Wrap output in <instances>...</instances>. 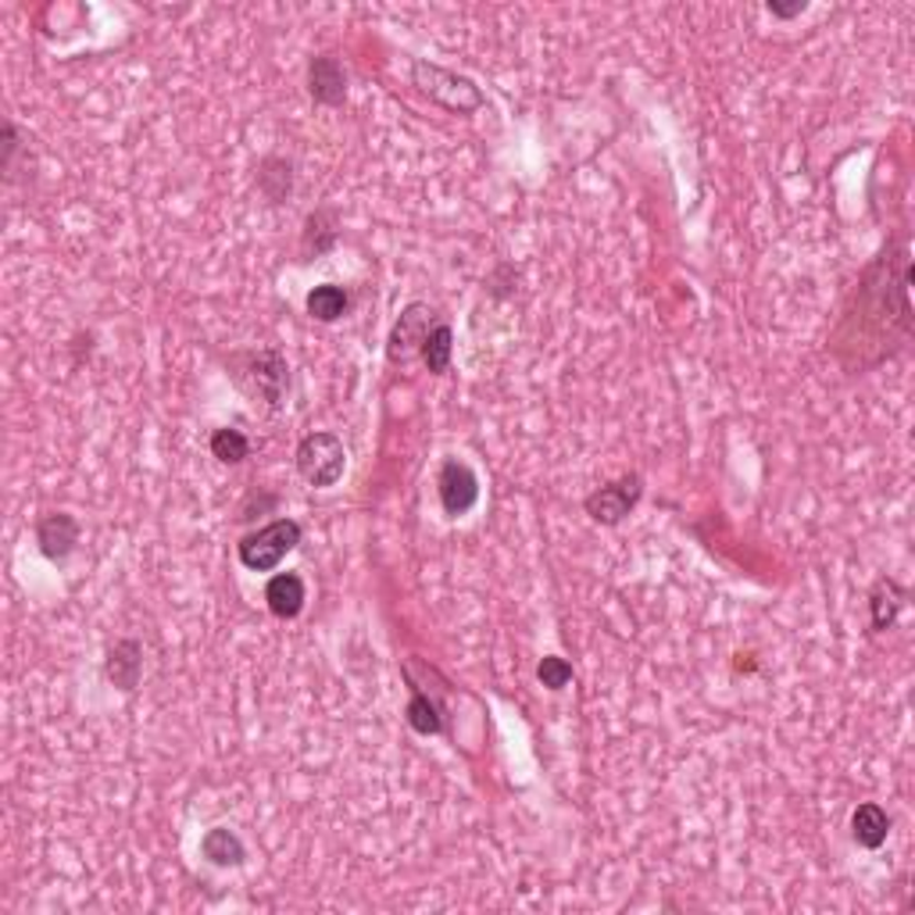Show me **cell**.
<instances>
[{
	"instance_id": "cell-1",
	"label": "cell",
	"mask_w": 915,
	"mask_h": 915,
	"mask_svg": "<svg viewBox=\"0 0 915 915\" xmlns=\"http://www.w3.org/2000/svg\"><path fill=\"white\" fill-rule=\"evenodd\" d=\"M908 286H912V265L905 251H883V257L866 272V279L858 283V308L844 315V326L834 340L837 354L848 365H858L862 348H877V362H883L894 343L901 348V337L894 333V319L901 326H912V308H908Z\"/></svg>"
},
{
	"instance_id": "cell-2",
	"label": "cell",
	"mask_w": 915,
	"mask_h": 915,
	"mask_svg": "<svg viewBox=\"0 0 915 915\" xmlns=\"http://www.w3.org/2000/svg\"><path fill=\"white\" fill-rule=\"evenodd\" d=\"M236 383L251 397L265 400L268 408H279L286 386H290V365H286V357L276 348L236 354Z\"/></svg>"
},
{
	"instance_id": "cell-3",
	"label": "cell",
	"mask_w": 915,
	"mask_h": 915,
	"mask_svg": "<svg viewBox=\"0 0 915 915\" xmlns=\"http://www.w3.org/2000/svg\"><path fill=\"white\" fill-rule=\"evenodd\" d=\"M411 82L419 86L429 100H437V104H443L448 111L468 114V111L483 108V93H479L476 82L458 76V71L440 68V65H429V62H422V57L411 65Z\"/></svg>"
},
{
	"instance_id": "cell-4",
	"label": "cell",
	"mask_w": 915,
	"mask_h": 915,
	"mask_svg": "<svg viewBox=\"0 0 915 915\" xmlns=\"http://www.w3.org/2000/svg\"><path fill=\"white\" fill-rule=\"evenodd\" d=\"M297 543H300V526L294 519H276L240 540V562L251 572H272Z\"/></svg>"
},
{
	"instance_id": "cell-5",
	"label": "cell",
	"mask_w": 915,
	"mask_h": 915,
	"mask_svg": "<svg viewBox=\"0 0 915 915\" xmlns=\"http://www.w3.org/2000/svg\"><path fill=\"white\" fill-rule=\"evenodd\" d=\"M348 468V451L333 433H311L297 448V472L311 486H337Z\"/></svg>"
},
{
	"instance_id": "cell-6",
	"label": "cell",
	"mask_w": 915,
	"mask_h": 915,
	"mask_svg": "<svg viewBox=\"0 0 915 915\" xmlns=\"http://www.w3.org/2000/svg\"><path fill=\"white\" fill-rule=\"evenodd\" d=\"M437 326H440L437 311L415 300V305H408L405 311H400V319L394 322L390 340H386V357H390L394 365H408V362H415V357H422L426 340Z\"/></svg>"
},
{
	"instance_id": "cell-7",
	"label": "cell",
	"mask_w": 915,
	"mask_h": 915,
	"mask_svg": "<svg viewBox=\"0 0 915 915\" xmlns=\"http://www.w3.org/2000/svg\"><path fill=\"white\" fill-rule=\"evenodd\" d=\"M640 494H643V479L633 472V476H622V479H615L608 486H600V490H594L591 497L583 500V508L600 526H619L626 515L637 508Z\"/></svg>"
},
{
	"instance_id": "cell-8",
	"label": "cell",
	"mask_w": 915,
	"mask_h": 915,
	"mask_svg": "<svg viewBox=\"0 0 915 915\" xmlns=\"http://www.w3.org/2000/svg\"><path fill=\"white\" fill-rule=\"evenodd\" d=\"M437 490H440L443 511H448L451 519H458V515H465L479 500V479L465 462H454L451 458V462H443V468H440Z\"/></svg>"
},
{
	"instance_id": "cell-9",
	"label": "cell",
	"mask_w": 915,
	"mask_h": 915,
	"mask_svg": "<svg viewBox=\"0 0 915 915\" xmlns=\"http://www.w3.org/2000/svg\"><path fill=\"white\" fill-rule=\"evenodd\" d=\"M308 93L326 108H340L348 100V71L333 54L311 57L308 65Z\"/></svg>"
},
{
	"instance_id": "cell-10",
	"label": "cell",
	"mask_w": 915,
	"mask_h": 915,
	"mask_svg": "<svg viewBox=\"0 0 915 915\" xmlns=\"http://www.w3.org/2000/svg\"><path fill=\"white\" fill-rule=\"evenodd\" d=\"M36 543H40L43 558H51V562H65V558L76 551V543H79L76 515H68V511L43 515L40 526H36Z\"/></svg>"
},
{
	"instance_id": "cell-11",
	"label": "cell",
	"mask_w": 915,
	"mask_h": 915,
	"mask_svg": "<svg viewBox=\"0 0 915 915\" xmlns=\"http://www.w3.org/2000/svg\"><path fill=\"white\" fill-rule=\"evenodd\" d=\"M104 672H108L111 686H119L122 694H133L136 686H140V676H143V648H140V640H133V637L114 640L111 648H108V658H104Z\"/></svg>"
},
{
	"instance_id": "cell-12",
	"label": "cell",
	"mask_w": 915,
	"mask_h": 915,
	"mask_svg": "<svg viewBox=\"0 0 915 915\" xmlns=\"http://www.w3.org/2000/svg\"><path fill=\"white\" fill-rule=\"evenodd\" d=\"M265 605L276 619H297L305 608V580L297 572H279L265 586Z\"/></svg>"
},
{
	"instance_id": "cell-13",
	"label": "cell",
	"mask_w": 915,
	"mask_h": 915,
	"mask_svg": "<svg viewBox=\"0 0 915 915\" xmlns=\"http://www.w3.org/2000/svg\"><path fill=\"white\" fill-rule=\"evenodd\" d=\"M886 834H891V815H886L880 805L866 801V805H858L851 812V837H855L858 848L877 851V848H883Z\"/></svg>"
},
{
	"instance_id": "cell-14",
	"label": "cell",
	"mask_w": 915,
	"mask_h": 915,
	"mask_svg": "<svg viewBox=\"0 0 915 915\" xmlns=\"http://www.w3.org/2000/svg\"><path fill=\"white\" fill-rule=\"evenodd\" d=\"M200 855L219 869H236V866H243V858H247V848H243V840L233 834V829L214 826L205 834V840H200Z\"/></svg>"
},
{
	"instance_id": "cell-15",
	"label": "cell",
	"mask_w": 915,
	"mask_h": 915,
	"mask_svg": "<svg viewBox=\"0 0 915 915\" xmlns=\"http://www.w3.org/2000/svg\"><path fill=\"white\" fill-rule=\"evenodd\" d=\"M905 591L894 580H877L869 594V611H872V629H891L897 622V611L905 608Z\"/></svg>"
},
{
	"instance_id": "cell-16",
	"label": "cell",
	"mask_w": 915,
	"mask_h": 915,
	"mask_svg": "<svg viewBox=\"0 0 915 915\" xmlns=\"http://www.w3.org/2000/svg\"><path fill=\"white\" fill-rule=\"evenodd\" d=\"M348 308H351V297L337 283H322L308 294V315L319 322H337L348 315Z\"/></svg>"
},
{
	"instance_id": "cell-17",
	"label": "cell",
	"mask_w": 915,
	"mask_h": 915,
	"mask_svg": "<svg viewBox=\"0 0 915 915\" xmlns=\"http://www.w3.org/2000/svg\"><path fill=\"white\" fill-rule=\"evenodd\" d=\"M405 715H408V726L415 729V734H422V737H433V734H440V729H443V712H440V705H437V701L429 697V694H422V691L411 694Z\"/></svg>"
},
{
	"instance_id": "cell-18",
	"label": "cell",
	"mask_w": 915,
	"mask_h": 915,
	"mask_svg": "<svg viewBox=\"0 0 915 915\" xmlns=\"http://www.w3.org/2000/svg\"><path fill=\"white\" fill-rule=\"evenodd\" d=\"M451 354H454V333H451L448 322H440L433 333H429V340H426L422 362H426L429 372H433V376H440V372L451 368Z\"/></svg>"
},
{
	"instance_id": "cell-19",
	"label": "cell",
	"mask_w": 915,
	"mask_h": 915,
	"mask_svg": "<svg viewBox=\"0 0 915 915\" xmlns=\"http://www.w3.org/2000/svg\"><path fill=\"white\" fill-rule=\"evenodd\" d=\"M247 451H251L247 437H243L240 429H233V426L214 429V433H211V454L219 458V462H225V465H240L243 458H247Z\"/></svg>"
},
{
	"instance_id": "cell-20",
	"label": "cell",
	"mask_w": 915,
	"mask_h": 915,
	"mask_svg": "<svg viewBox=\"0 0 915 915\" xmlns=\"http://www.w3.org/2000/svg\"><path fill=\"white\" fill-rule=\"evenodd\" d=\"M257 183H262V190H265L268 200H283L286 194H290V165H286L283 157H268V162L262 165Z\"/></svg>"
},
{
	"instance_id": "cell-21",
	"label": "cell",
	"mask_w": 915,
	"mask_h": 915,
	"mask_svg": "<svg viewBox=\"0 0 915 915\" xmlns=\"http://www.w3.org/2000/svg\"><path fill=\"white\" fill-rule=\"evenodd\" d=\"M537 680L548 686V691H562V686L572 683V665L565 662V658H558V654H548V658H540V665H537Z\"/></svg>"
},
{
	"instance_id": "cell-22",
	"label": "cell",
	"mask_w": 915,
	"mask_h": 915,
	"mask_svg": "<svg viewBox=\"0 0 915 915\" xmlns=\"http://www.w3.org/2000/svg\"><path fill=\"white\" fill-rule=\"evenodd\" d=\"M326 214H329V211H315L311 219H308L305 247L311 251V243H315V254H326V251L337 243V229H333V225H322V222H326Z\"/></svg>"
},
{
	"instance_id": "cell-23",
	"label": "cell",
	"mask_w": 915,
	"mask_h": 915,
	"mask_svg": "<svg viewBox=\"0 0 915 915\" xmlns=\"http://www.w3.org/2000/svg\"><path fill=\"white\" fill-rule=\"evenodd\" d=\"M765 11L772 19H797V14L808 11V0H791V4H783V0H769Z\"/></svg>"
},
{
	"instance_id": "cell-24",
	"label": "cell",
	"mask_w": 915,
	"mask_h": 915,
	"mask_svg": "<svg viewBox=\"0 0 915 915\" xmlns=\"http://www.w3.org/2000/svg\"><path fill=\"white\" fill-rule=\"evenodd\" d=\"M14 151H19V129H14V122H4V172H11Z\"/></svg>"
}]
</instances>
